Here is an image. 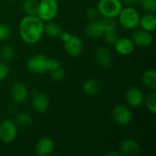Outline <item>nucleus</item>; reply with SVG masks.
Masks as SVG:
<instances>
[{"label": "nucleus", "mask_w": 156, "mask_h": 156, "mask_svg": "<svg viewBox=\"0 0 156 156\" xmlns=\"http://www.w3.org/2000/svg\"><path fill=\"white\" fill-rule=\"evenodd\" d=\"M44 26L45 22L37 16H25L18 26L21 39L30 45L37 43L44 35Z\"/></svg>", "instance_id": "nucleus-1"}, {"label": "nucleus", "mask_w": 156, "mask_h": 156, "mask_svg": "<svg viewBox=\"0 0 156 156\" xmlns=\"http://www.w3.org/2000/svg\"><path fill=\"white\" fill-rule=\"evenodd\" d=\"M117 17L120 25L123 28L133 30L139 27L141 16L139 12L134 7H133V5H128L126 7H122Z\"/></svg>", "instance_id": "nucleus-2"}, {"label": "nucleus", "mask_w": 156, "mask_h": 156, "mask_svg": "<svg viewBox=\"0 0 156 156\" xmlns=\"http://www.w3.org/2000/svg\"><path fill=\"white\" fill-rule=\"evenodd\" d=\"M122 7L123 5L119 0H100L97 5L99 15L108 18H116Z\"/></svg>", "instance_id": "nucleus-3"}, {"label": "nucleus", "mask_w": 156, "mask_h": 156, "mask_svg": "<svg viewBox=\"0 0 156 156\" xmlns=\"http://www.w3.org/2000/svg\"><path fill=\"white\" fill-rule=\"evenodd\" d=\"M58 11V4L57 0H40L37 7V16L44 22L53 20Z\"/></svg>", "instance_id": "nucleus-4"}, {"label": "nucleus", "mask_w": 156, "mask_h": 156, "mask_svg": "<svg viewBox=\"0 0 156 156\" xmlns=\"http://www.w3.org/2000/svg\"><path fill=\"white\" fill-rule=\"evenodd\" d=\"M17 125L9 119H5L0 122V141L4 144H11L17 136Z\"/></svg>", "instance_id": "nucleus-5"}, {"label": "nucleus", "mask_w": 156, "mask_h": 156, "mask_svg": "<svg viewBox=\"0 0 156 156\" xmlns=\"http://www.w3.org/2000/svg\"><path fill=\"white\" fill-rule=\"evenodd\" d=\"M112 119L113 121L122 126H126L130 124L133 121V113L131 110L123 104L116 105L112 110Z\"/></svg>", "instance_id": "nucleus-6"}, {"label": "nucleus", "mask_w": 156, "mask_h": 156, "mask_svg": "<svg viewBox=\"0 0 156 156\" xmlns=\"http://www.w3.org/2000/svg\"><path fill=\"white\" fill-rule=\"evenodd\" d=\"M63 44L66 52L71 57H79L84 50L82 39L76 35L70 34V36L65 41H63Z\"/></svg>", "instance_id": "nucleus-7"}, {"label": "nucleus", "mask_w": 156, "mask_h": 156, "mask_svg": "<svg viewBox=\"0 0 156 156\" xmlns=\"http://www.w3.org/2000/svg\"><path fill=\"white\" fill-rule=\"evenodd\" d=\"M48 58L43 54H36L27 59V67L34 74H42L48 71Z\"/></svg>", "instance_id": "nucleus-8"}, {"label": "nucleus", "mask_w": 156, "mask_h": 156, "mask_svg": "<svg viewBox=\"0 0 156 156\" xmlns=\"http://www.w3.org/2000/svg\"><path fill=\"white\" fill-rule=\"evenodd\" d=\"M144 94L139 87H129L125 91V101L133 108H139L144 104Z\"/></svg>", "instance_id": "nucleus-9"}, {"label": "nucleus", "mask_w": 156, "mask_h": 156, "mask_svg": "<svg viewBox=\"0 0 156 156\" xmlns=\"http://www.w3.org/2000/svg\"><path fill=\"white\" fill-rule=\"evenodd\" d=\"M10 97L16 103H23L28 98L27 87L21 81H16L10 88Z\"/></svg>", "instance_id": "nucleus-10"}, {"label": "nucleus", "mask_w": 156, "mask_h": 156, "mask_svg": "<svg viewBox=\"0 0 156 156\" xmlns=\"http://www.w3.org/2000/svg\"><path fill=\"white\" fill-rule=\"evenodd\" d=\"M31 106L37 112L43 113L49 107V100L45 93L39 90H35L32 93Z\"/></svg>", "instance_id": "nucleus-11"}, {"label": "nucleus", "mask_w": 156, "mask_h": 156, "mask_svg": "<svg viewBox=\"0 0 156 156\" xmlns=\"http://www.w3.org/2000/svg\"><path fill=\"white\" fill-rule=\"evenodd\" d=\"M131 39L136 47L145 48L152 45L153 35L151 32L145 31L144 29H138L133 33Z\"/></svg>", "instance_id": "nucleus-12"}, {"label": "nucleus", "mask_w": 156, "mask_h": 156, "mask_svg": "<svg viewBox=\"0 0 156 156\" xmlns=\"http://www.w3.org/2000/svg\"><path fill=\"white\" fill-rule=\"evenodd\" d=\"M96 62L103 69H109L112 64V57L110 49L106 47H99L94 53Z\"/></svg>", "instance_id": "nucleus-13"}, {"label": "nucleus", "mask_w": 156, "mask_h": 156, "mask_svg": "<svg viewBox=\"0 0 156 156\" xmlns=\"http://www.w3.org/2000/svg\"><path fill=\"white\" fill-rule=\"evenodd\" d=\"M54 142L49 137L40 138L35 145V153L38 156L50 155L54 151Z\"/></svg>", "instance_id": "nucleus-14"}, {"label": "nucleus", "mask_w": 156, "mask_h": 156, "mask_svg": "<svg viewBox=\"0 0 156 156\" xmlns=\"http://www.w3.org/2000/svg\"><path fill=\"white\" fill-rule=\"evenodd\" d=\"M116 52L122 56H129L133 54L135 49V45L131 38L128 37H118L115 44L113 45Z\"/></svg>", "instance_id": "nucleus-15"}, {"label": "nucleus", "mask_w": 156, "mask_h": 156, "mask_svg": "<svg viewBox=\"0 0 156 156\" xmlns=\"http://www.w3.org/2000/svg\"><path fill=\"white\" fill-rule=\"evenodd\" d=\"M141 154L140 145L133 139H125L120 144V154L123 156H138Z\"/></svg>", "instance_id": "nucleus-16"}, {"label": "nucleus", "mask_w": 156, "mask_h": 156, "mask_svg": "<svg viewBox=\"0 0 156 156\" xmlns=\"http://www.w3.org/2000/svg\"><path fill=\"white\" fill-rule=\"evenodd\" d=\"M104 33V27L101 19L92 20L86 27V36L90 39H98L102 37Z\"/></svg>", "instance_id": "nucleus-17"}, {"label": "nucleus", "mask_w": 156, "mask_h": 156, "mask_svg": "<svg viewBox=\"0 0 156 156\" xmlns=\"http://www.w3.org/2000/svg\"><path fill=\"white\" fill-rule=\"evenodd\" d=\"M139 27L141 29H144L148 32H153L156 28V16L155 14L146 13L140 17Z\"/></svg>", "instance_id": "nucleus-18"}, {"label": "nucleus", "mask_w": 156, "mask_h": 156, "mask_svg": "<svg viewBox=\"0 0 156 156\" xmlns=\"http://www.w3.org/2000/svg\"><path fill=\"white\" fill-rule=\"evenodd\" d=\"M142 81L144 85L151 90H156V71L154 69H147L143 76H142Z\"/></svg>", "instance_id": "nucleus-19"}, {"label": "nucleus", "mask_w": 156, "mask_h": 156, "mask_svg": "<svg viewBox=\"0 0 156 156\" xmlns=\"http://www.w3.org/2000/svg\"><path fill=\"white\" fill-rule=\"evenodd\" d=\"M101 83L96 79H88L82 84V90L88 95H96L101 91Z\"/></svg>", "instance_id": "nucleus-20"}, {"label": "nucleus", "mask_w": 156, "mask_h": 156, "mask_svg": "<svg viewBox=\"0 0 156 156\" xmlns=\"http://www.w3.org/2000/svg\"><path fill=\"white\" fill-rule=\"evenodd\" d=\"M61 32H62L61 27L58 26V24L53 22V20L47 22V24H45L44 26V33H46L50 37L53 38L59 37Z\"/></svg>", "instance_id": "nucleus-21"}, {"label": "nucleus", "mask_w": 156, "mask_h": 156, "mask_svg": "<svg viewBox=\"0 0 156 156\" xmlns=\"http://www.w3.org/2000/svg\"><path fill=\"white\" fill-rule=\"evenodd\" d=\"M15 122L16 123L17 126L27 129L33 124V118L30 114L27 112H20L16 116Z\"/></svg>", "instance_id": "nucleus-22"}, {"label": "nucleus", "mask_w": 156, "mask_h": 156, "mask_svg": "<svg viewBox=\"0 0 156 156\" xmlns=\"http://www.w3.org/2000/svg\"><path fill=\"white\" fill-rule=\"evenodd\" d=\"M37 7L38 2L37 0H25L23 3V11L26 16H37Z\"/></svg>", "instance_id": "nucleus-23"}, {"label": "nucleus", "mask_w": 156, "mask_h": 156, "mask_svg": "<svg viewBox=\"0 0 156 156\" xmlns=\"http://www.w3.org/2000/svg\"><path fill=\"white\" fill-rule=\"evenodd\" d=\"M144 103L145 104L147 110L153 114L156 113V93L154 90H152L146 96H144Z\"/></svg>", "instance_id": "nucleus-24"}, {"label": "nucleus", "mask_w": 156, "mask_h": 156, "mask_svg": "<svg viewBox=\"0 0 156 156\" xmlns=\"http://www.w3.org/2000/svg\"><path fill=\"white\" fill-rule=\"evenodd\" d=\"M14 56H15L14 48L9 45H5L0 49V57H1L2 61H4V62L12 60Z\"/></svg>", "instance_id": "nucleus-25"}, {"label": "nucleus", "mask_w": 156, "mask_h": 156, "mask_svg": "<svg viewBox=\"0 0 156 156\" xmlns=\"http://www.w3.org/2000/svg\"><path fill=\"white\" fill-rule=\"evenodd\" d=\"M140 4L142 8L146 13H151V14L156 13V0H141Z\"/></svg>", "instance_id": "nucleus-26"}, {"label": "nucleus", "mask_w": 156, "mask_h": 156, "mask_svg": "<svg viewBox=\"0 0 156 156\" xmlns=\"http://www.w3.org/2000/svg\"><path fill=\"white\" fill-rule=\"evenodd\" d=\"M12 34L11 27L5 23H0V42L7 40Z\"/></svg>", "instance_id": "nucleus-27"}, {"label": "nucleus", "mask_w": 156, "mask_h": 156, "mask_svg": "<svg viewBox=\"0 0 156 156\" xmlns=\"http://www.w3.org/2000/svg\"><path fill=\"white\" fill-rule=\"evenodd\" d=\"M102 37L108 44L114 45L119 37L116 33V30H105L102 35Z\"/></svg>", "instance_id": "nucleus-28"}, {"label": "nucleus", "mask_w": 156, "mask_h": 156, "mask_svg": "<svg viewBox=\"0 0 156 156\" xmlns=\"http://www.w3.org/2000/svg\"><path fill=\"white\" fill-rule=\"evenodd\" d=\"M101 21L104 27V31L105 30H116L117 22H116L115 18L102 17V18H101Z\"/></svg>", "instance_id": "nucleus-29"}, {"label": "nucleus", "mask_w": 156, "mask_h": 156, "mask_svg": "<svg viewBox=\"0 0 156 156\" xmlns=\"http://www.w3.org/2000/svg\"><path fill=\"white\" fill-rule=\"evenodd\" d=\"M49 73H50L51 79L55 81H61L65 77V69L61 66Z\"/></svg>", "instance_id": "nucleus-30"}, {"label": "nucleus", "mask_w": 156, "mask_h": 156, "mask_svg": "<svg viewBox=\"0 0 156 156\" xmlns=\"http://www.w3.org/2000/svg\"><path fill=\"white\" fill-rule=\"evenodd\" d=\"M61 66V64L59 63V61L56 58H48V63H47V68H48V71L51 72L55 69H57L58 68H59Z\"/></svg>", "instance_id": "nucleus-31"}, {"label": "nucleus", "mask_w": 156, "mask_h": 156, "mask_svg": "<svg viewBox=\"0 0 156 156\" xmlns=\"http://www.w3.org/2000/svg\"><path fill=\"white\" fill-rule=\"evenodd\" d=\"M9 74V68L5 62L0 61V81L5 80Z\"/></svg>", "instance_id": "nucleus-32"}, {"label": "nucleus", "mask_w": 156, "mask_h": 156, "mask_svg": "<svg viewBox=\"0 0 156 156\" xmlns=\"http://www.w3.org/2000/svg\"><path fill=\"white\" fill-rule=\"evenodd\" d=\"M99 15V12H98V9L97 8H94V7H90L87 9L86 11V16L90 20H96L97 16Z\"/></svg>", "instance_id": "nucleus-33"}, {"label": "nucleus", "mask_w": 156, "mask_h": 156, "mask_svg": "<svg viewBox=\"0 0 156 156\" xmlns=\"http://www.w3.org/2000/svg\"><path fill=\"white\" fill-rule=\"evenodd\" d=\"M141 0H126V4L128 5H134L136 4H139Z\"/></svg>", "instance_id": "nucleus-34"}, {"label": "nucleus", "mask_w": 156, "mask_h": 156, "mask_svg": "<svg viewBox=\"0 0 156 156\" xmlns=\"http://www.w3.org/2000/svg\"><path fill=\"white\" fill-rule=\"evenodd\" d=\"M107 155L108 156H112V155L118 156V155H120V153H109V154H107Z\"/></svg>", "instance_id": "nucleus-35"}, {"label": "nucleus", "mask_w": 156, "mask_h": 156, "mask_svg": "<svg viewBox=\"0 0 156 156\" xmlns=\"http://www.w3.org/2000/svg\"><path fill=\"white\" fill-rule=\"evenodd\" d=\"M122 5H124V4H126V0H119Z\"/></svg>", "instance_id": "nucleus-36"}]
</instances>
